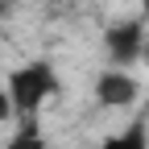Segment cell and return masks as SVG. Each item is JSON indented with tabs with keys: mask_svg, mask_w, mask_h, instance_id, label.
Returning <instances> with one entry per match:
<instances>
[{
	"mask_svg": "<svg viewBox=\"0 0 149 149\" xmlns=\"http://www.w3.org/2000/svg\"><path fill=\"white\" fill-rule=\"evenodd\" d=\"M4 87H8L13 104H17V116L21 120H37V112L62 91V79H58V70L50 62H25V66H17L8 74Z\"/></svg>",
	"mask_w": 149,
	"mask_h": 149,
	"instance_id": "6da1fadb",
	"label": "cell"
},
{
	"mask_svg": "<svg viewBox=\"0 0 149 149\" xmlns=\"http://www.w3.org/2000/svg\"><path fill=\"white\" fill-rule=\"evenodd\" d=\"M141 100V79L124 66H112L95 79V104L108 108V112H128Z\"/></svg>",
	"mask_w": 149,
	"mask_h": 149,
	"instance_id": "7a4b0ae2",
	"label": "cell"
},
{
	"mask_svg": "<svg viewBox=\"0 0 149 149\" xmlns=\"http://www.w3.org/2000/svg\"><path fill=\"white\" fill-rule=\"evenodd\" d=\"M0 149H54V145L46 141L37 120H17V133L8 141H0Z\"/></svg>",
	"mask_w": 149,
	"mask_h": 149,
	"instance_id": "3957f363",
	"label": "cell"
},
{
	"mask_svg": "<svg viewBox=\"0 0 149 149\" xmlns=\"http://www.w3.org/2000/svg\"><path fill=\"white\" fill-rule=\"evenodd\" d=\"M95 149H149V141H145V124H141V120H133L120 137H108V141H104V145H95Z\"/></svg>",
	"mask_w": 149,
	"mask_h": 149,
	"instance_id": "277c9868",
	"label": "cell"
},
{
	"mask_svg": "<svg viewBox=\"0 0 149 149\" xmlns=\"http://www.w3.org/2000/svg\"><path fill=\"white\" fill-rule=\"evenodd\" d=\"M13 120H21V116H17V104L8 95V87L0 83V124H13Z\"/></svg>",
	"mask_w": 149,
	"mask_h": 149,
	"instance_id": "5b68a950",
	"label": "cell"
},
{
	"mask_svg": "<svg viewBox=\"0 0 149 149\" xmlns=\"http://www.w3.org/2000/svg\"><path fill=\"white\" fill-rule=\"evenodd\" d=\"M145 17H149V0H145Z\"/></svg>",
	"mask_w": 149,
	"mask_h": 149,
	"instance_id": "8992f818",
	"label": "cell"
}]
</instances>
